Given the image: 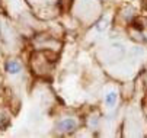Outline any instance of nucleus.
Returning <instances> with one entry per match:
<instances>
[{"label":"nucleus","instance_id":"f257e3e1","mask_svg":"<svg viewBox=\"0 0 147 138\" xmlns=\"http://www.w3.org/2000/svg\"><path fill=\"white\" fill-rule=\"evenodd\" d=\"M76 127H77V124L73 118H66V119L60 121L57 125L58 131H61V132H73L76 129Z\"/></svg>","mask_w":147,"mask_h":138},{"label":"nucleus","instance_id":"f03ea898","mask_svg":"<svg viewBox=\"0 0 147 138\" xmlns=\"http://www.w3.org/2000/svg\"><path fill=\"white\" fill-rule=\"evenodd\" d=\"M6 71L9 74H18L20 71V64L15 60H10V61L6 63Z\"/></svg>","mask_w":147,"mask_h":138},{"label":"nucleus","instance_id":"7ed1b4c3","mask_svg":"<svg viewBox=\"0 0 147 138\" xmlns=\"http://www.w3.org/2000/svg\"><path fill=\"white\" fill-rule=\"evenodd\" d=\"M117 102V93L115 92H109L107 96H105V103L108 106H114Z\"/></svg>","mask_w":147,"mask_h":138},{"label":"nucleus","instance_id":"20e7f679","mask_svg":"<svg viewBox=\"0 0 147 138\" xmlns=\"http://www.w3.org/2000/svg\"><path fill=\"white\" fill-rule=\"evenodd\" d=\"M108 25H109V21H108L107 17H102L100 21H99V23H98V26H96V29L102 32V31H105V29L108 28Z\"/></svg>","mask_w":147,"mask_h":138},{"label":"nucleus","instance_id":"39448f33","mask_svg":"<svg viewBox=\"0 0 147 138\" xmlns=\"http://www.w3.org/2000/svg\"><path fill=\"white\" fill-rule=\"evenodd\" d=\"M9 125V118L5 116L3 113H0V128H6Z\"/></svg>","mask_w":147,"mask_h":138}]
</instances>
